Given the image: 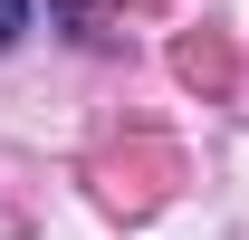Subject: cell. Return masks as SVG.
<instances>
[{
    "instance_id": "6da1fadb",
    "label": "cell",
    "mask_w": 249,
    "mask_h": 240,
    "mask_svg": "<svg viewBox=\"0 0 249 240\" xmlns=\"http://www.w3.org/2000/svg\"><path fill=\"white\" fill-rule=\"evenodd\" d=\"M19 29H29V0H0V48H19Z\"/></svg>"
}]
</instances>
